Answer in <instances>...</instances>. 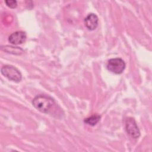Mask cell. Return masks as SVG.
<instances>
[{
	"label": "cell",
	"mask_w": 152,
	"mask_h": 152,
	"mask_svg": "<svg viewBox=\"0 0 152 152\" xmlns=\"http://www.w3.org/2000/svg\"><path fill=\"white\" fill-rule=\"evenodd\" d=\"M5 3L8 7H10L11 8H15L17 6V2L15 0L5 1Z\"/></svg>",
	"instance_id": "9c48e42d"
},
{
	"label": "cell",
	"mask_w": 152,
	"mask_h": 152,
	"mask_svg": "<svg viewBox=\"0 0 152 152\" xmlns=\"http://www.w3.org/2000/svg\"><path fill=\"white\" fill-rule=\"evenodd\" d=\"M27 38L25 32L22 31H17L12 33L8 37V41L14 45H18L23 43Z\"/></svg>",
	"instance_id": "5b68a950"
},
{
	"label": "cell",
	"mask_w": 152,
	"mask_h": 152,
	"mask_svg": "<svg viewBox=\"0 0 152 152\" xmlns=\"http://www.w3.org/2000/svg\"><path fill=\"white\" fill-rule=\"evenodd\" d=\"M1 74L8 80L19 83L22 79V75L20 71L12 65H4L1 69Z\"/></svg>",
	"instance_id": "7a4b0ae2"
},
{
	"label": "cell",
	"mask_w": 152,
	"mask_h": 152,
	"mask_svg": "<svg viewBox=\"0 0 152 152\" xmlns=\"http://www.w3.org/2000/svg\"><path fill=\"white\" fill-rule=\"evenodd\" d=\"M125 130L127 134L133 138H138L140 136V131L135 119L128 118L125 120Z\"/></svg>",
	"instance_id": "277c9868"
},
{
	"label": "cell",
	"mask_w": 152,
	"mask_h": 152,
	"mask_svg": "<svg viewBox=\"0 0 152 152\" xmlns=\"http://www.w3.org/2000/svg\"><path fill=\"white\" fill-rule=\"evenodd\" d=\"M55 103V100L51 97L42 94L36 96L32 100L33 106L37 110L45 113H48Z\"/></svg>",
	"instance_id": "6da1fadb"
},
{
	"label": "cell",
	"mask_w": 152,
	"mask_h": 152,
	"mask_svg": "<svg viewBox=\"0 0 152 152\" xmlns=\"http://www.w3.org/2000/svg\"><path fill=\"white\" fill-rule=\"evenodd\" d=\"M126 66L124 61L119 58L110 59L106 64L107 69L112 73L120 74L123 72Z\"/></svg>",
	"instance_id": "3957f363"
},
{
	"label": "cell",
	"mask_w": 152,
	"mask_h": 152,
	"mask_svg": "<svg viewBox=\"0 0 152 152\" xmlns=\"http://www.w3.org/2000/svg\"><path fill=\"white\" fill-rule=\"evenodd\" d=\"M101 116L98 114H93L84 119V122L90 126L96 125L100 120Z\"/></svg>",
	"instance_id": "ba28073f"
},
{
	"label": "cell",
	"mask_w": 152,
	"mask_h": 152,
	"mask_svg": "<svg viewBox=\"0 0 152 152\" xmlns=\"http://www.w3.org/2000/svg\"><path fill=\"white\" fill-rule=\"evenodd\" d=\"M1 49L5 52L14 55H21L24 52V50L19 47H15L9 45L1 46Z\"/></svg>",
	"instance_id": "52a82bcc"
},
{
	"label": "cell",
	"mask_w": 152,
	"mask_h": 152,
	"mask_svg": "<svg viewBox=\"0 0 152 152\" xmlns=\"http://www.w3.org/2000/svg\"><path fill=\"white\" fill-rule=\"evenodd\" d=\"M98 23V17L94 13L88 14L84 18V24L88 30L91 31L94 30L97 28Z\"/></svg>",
	"instance_id": "8992f818"
}]
</instances>
